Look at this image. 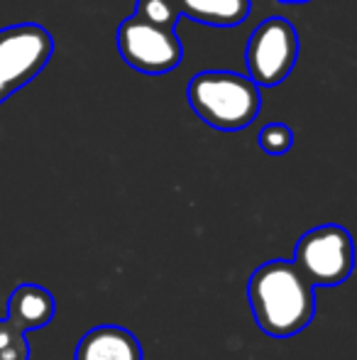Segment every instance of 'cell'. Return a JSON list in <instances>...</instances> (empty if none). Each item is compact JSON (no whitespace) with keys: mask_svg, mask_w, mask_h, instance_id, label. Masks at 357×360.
<instances>
[{"mask_svg":"<svg viewBox=\"0 0 357 360\" xmlns=\"http://www.w3.org/2000/svg\"><path fill=\"white\" fill-rule=\"evenodd\" d=\"M276 3H286V5H301V3H311V0H276Z\"/></svg>","mask_w":357,"mask_h":360,"instance_id":"cell-13","label":"cell"},{"mask_svg":"<svg viewBox=\"0 0 357 360\" xmlns=\"http://www.w3.org/2000/svg\"><path fill=\"white\" fill-rule=\"evenodd\" d=\"M0 360H29V346L25 333L10 321H0Z\"/></svg>","mask_w":357,"mask_h":360,"instance_id":"cell-12","label":"cell"},{"mask_svg":"<svg viewBox=\"0 0 357 360\" xmlns=\"http://www.w3.org/2000/svg\"><path fill=\"white\" fill-rule=\"evenodd\" d=\"M179 15L210 27H235L245 22L252 0H174Z\"/></svg>","mask_w":357,"mask_h":360,"instance_id":"cell-9","label":"cell"},{"mask_svg":"<svg viewBox=\"0 0 357 360\" xmlns=\"http://www.w3.org/2000/svg\"><path fill=\"white\" fill-rule=\"evenodd\" d=\"M257 143L264 152H267V155L281 157L291 150V145H294V133H291V128L284 123H269L260 130Z\"/></svg>","mask_w":357,"mask_h":360,"instance_id":"cell-11","label":"cell"},{"mask_svg":"<svg viewBox=\"0 0 357 360\" xmlns=\"http://www.w3.org/2000/svg\"><path fill=\"white\" fill-rule=\"evenodd\" d=\"M299 49V34L289 20H264L250 34L248 52H245L250 79L257 84V89H271V86L281 84L294 69Z\"/></svg>","mask_w":357,"mask_h":360,"instance_id":"cell-5","label":"cell"},{"mask_svg":"<svg viewBox=\"0 0 357 360\" xmlns=\"http://www.w3.org/2000/svg\"><path fill=\"white\" fill-rule=\"evenodd\" d=\"M54 311H57V304H54L52 292L39 285L25 282V285L15 287V292L10 294L8 319L5 321L13 323L18 331L27 333L34 331V328L47 326L54 319Z\"/></svg>","mask_w":357,"mask_h":360,"instance_id":"cell-8","label":"cell"},{"mask_svg":"<svg viewBox=\"0 0 357 360\" xmlns=\"http://www.w3.org/2000/svg\"><path fill=\"white\" fill-rule=\"evenodd\" d=\"M74 360H144L140 341L123 326H95L79 341Z\"/></svg>","mask_w":357,"mask_h":360,"instance_id":"cell-7","label":"cell"},{"mask_svg":"<svg viewBox=\"0 0 357 360\" xmlns=\"http://www.w3.org/2000/svg\"><path fill=\"white\" fill-rule=\"evenodd\" d=\"M186 98L206 125L228 133L252 125L262 108V94L250 76L220 69L196 74L189 81Z\"/></svg>","mask_w":357,"mask_h":360,"instance_id":"cell-2","label":"cell"},{"mask_svg":"<svg viewBox=\"0 0 357 360\" xmlns=\"http://www.w3.org/2000/svg\"><path fill=\"white\" fill-rule=\"evenodd\" d=\"M135 18L152 25L159 30H172L179 22V10L174 0H137L135 5Z\"/></svg>","mask_w":357,"mask_h":360,"instance_id":"cell-10","label":"cell"},{"mask_svg":"<svg viewBox=\"0 0 357 360\" xmlns=\"http://www.w3.org/2000/svg\"><path fill=\"white\" fill-rule=\"evenodd\" d=\"M115 47L128 67L147 76L169 74L184 59V44L177 32L152 27L135 15L118 25Z\"/></svg>","mask_w":357,"mask_h":360,"instance_id":"cell-6","label":"cell"},{"mask_svg":"<svg viewBox=\"0 0 357 360\" xmlns=\"http://www.w3.org/2000/svg\"><path fill=\"white\" fill-rule=\"evenodd\" d=\"M54 54V39L37 22H20L0 30V103L27 86Z\"/></svg>","mask_w":357,"mask_h":360,"instance_id":"cell-4","label":"cell"},{"mask_svg":"<svg viewBox=\"0 0 357 360\" xmlns=\"http://www.w3.org/2000/svg\"><path fill=\"white\" fill-rule=\"evenodd\" d=\"M291 265L314 289L343 285L355 265L353 238L343 226L335 223L311 228L296 243Z\"/></svg>","mask_w":357,"mask_h":360,"instance_id":"cell-3","label":"cell"},{"mask_svg":"<svg viewBox=\"0 0 357 360\" xmlns=\"http://www.w3.org/2000/svg\"><path fill=\"white\" fill-rule=\"evenodd\" d=\"M248 299L255 323L271 338H289L314 321L316 289L291 260L260 265L250 275Z\"/></svg>","mask_w":357,"mask_h":360,"instance_id":"cell-1","label":"cell"}]
</instances>
